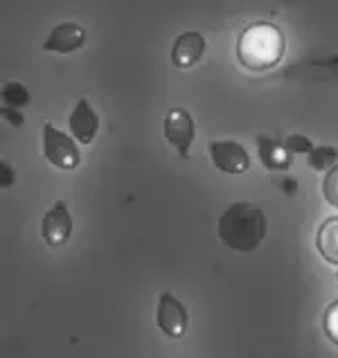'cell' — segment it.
Instances as JSON below:
<instances>
[{
  "mask_svg": "<svg viewBox=\"0 0 338 358\" xmlns=\"http://www.w3.org/2000/svg\"><path fill=\"white\" fill-rule=\"evenodd\" d=\"M336 280H338V273H336Z\"/></svg>",
  "mask_w": 338,
  "mask_h": 358,
  "instance_id": "44dd1931",
  "label": "cell"
},
{
  "mask_svg": "<svg viewBox=\"0 0 338 358\" xmlns=\"http://www.w3.org/2000/svg\"><path fill=\"white\" fill-rule=\"evenodd\" d=\"M338 162V149L330 147V145H321V147H314L309 151V165L316 171H325V169H332Z\"/></svg>",
  "mask_w": 338,
  "mask_h": 358,
  "instance_id": "4fadbf2b",
  "label": "cell"
},
{
  "mask_svg": "<svg viewBox=\"0 0 338 358\" xmlns=\"http://www.w3.org/2000/svg\"><path fill=\"white\" fill-rule=\"evenodd\" d=\"M311 68H318L321 70V79H325L327 73H332L330 77H338V57L336 59H327V61H321V64H316Z\"/></svg>",
  "mask_w": 338,
  "mask_h": 358,
  "instance_id": "ac0fdd59",
  "label": "cell"
},
{
  "mask_svg": "<svg viewBox=\"0 0 338 358\" xmlns=\"http://www.w3.org/2000/svg\"><path fill=\"white\" fill-rule=\"evenodd\" d=\"M284 147L289 149L291 153H309L314 149L311 140L304 136H289L284 140Z\"/></svg>",
  "mask_w": 338,
  "mask_h": 358,
  "instance_id": "e0dca14e",
  "label": "cell"
},
{
  "mask_svg": "<svg viewBox=\"0 0 338 358\" xmlns=\"http://www.w3.org/2000/svg\"><path fill=\"white\" fill-rule=\"evenodd\" d=\"M318 252L330 264H338V217L327 219L318 228V237H316Z\"/></svg>",
  "mask_w": 338,
  "mask_h": 358,
  "instance_id": "7c38bea8",
  "label": "cell"
},
{
  "mask_svg": "<svg viewBox=\"0 0 338 358\" xmlns=\"http://www.w3.org/2000/svg\"><path fill=\"white\" fill-rule=\"evenodd\" d=\"M197 136V129H194V120L185 108H171L165 115V138L167 142L178 151L181 158L190 156V147Z\"/></svg>",
  "mask_w": 338,
  "mask_h": 358,
  "instance_id": "277c9868",
  "label": "cell"
},
{
  "mask_svg": "<svg viewBox=\"0 0 338 358\" xmlns=\"http://www.w3.org/2000/svg\"><path fill=\"white\" fill-rule=\"evenodd\" d=\"M325 334L332 343L338 345V300H334L325 311Z\"/></svg>",
  "mask_w": 338,
  "mask_h": 358,
  "instance_id": "2e32d148",
  "label": "cell"
},
{
  "mask_svg": "<svg viewBox=\"0 0 338 358\" xmlns=\"http://www.w3.org/2000/svg\"><path fill=\"white\" fill-rule=\"evenodd\" d=\"M41 234L50 248H61L73 234V217H70L68 206L64 201H57L52 208L45 212L43 223H41Z\"/></svg>",
  "mask_w": 338,
  "mask_h": 358,
  "instance_id": "5b68a950",
  "label": "cell"
},
{
  "mask_svg": "<svg viewBox=\"0 0 338 358\" xmlns=\"http://www.w3.org/2000/svg\"><path fill=\"white\" fill-rule=\"evenodd\" d=\"M68 127H70V133H73L81 145H90V142H93L99 129V117L95 110L90 108L88 99L77 101V106L73 108V113L68 117Z\"/></svg>",
  "mask_w": 338,
  "mask_h": 358,
  "instance_id": "9c48e42d",
  "label": "cell"
},
{
  "mask_svg": "<svg viewBox=\"0 0 338 358\" xmlns=\"http://www.w3.org/2000/svg\"><path fill=\"white\" fill-rule=\"evenodd\" d=\"M203 50H206V38H203L199 32H183L176 41H174V48H171L174 66L181 70L192 68L201 59Z\"/></svg>",
  "mask_w": 338,
  "mask_h": 358,
  "instance_id": "30bf717a",
  "label": "cell"
},
{
  "mask_svg": "<svg viewBox=\"0 0 338 358\" xmlns=\"http://www.w3.org/2000/svg\"><path fill=\"white\" fill-rule=\"evenodd\" d=\"M323 194L330 206L338 208V162L327 171V176L323 180Z\"/></svg>",
  "mask_w": 338,
  "mask_h": 358,
  "instance_id": "9a60e30c",
  "label": "cell"
},
{
  "mask_svg": "<svg viewBox=\"0 0 338 358\" xmlns=\"http://www.w3.org/2000/svg\"><path fill=\"white\" fill-rule=\"evenodd\" d=\"M43 156L59 169H77L81 160L75 140L59 131L52 122L43 124Z\"/></svg>",
  "mask_w": 338,
  "mask_h": 358,
  "instance_id": "3957f363",
  "label": "cell"
},
{
  "mask_svg": "<svg viewBox=\"0 0 338 358\" xmlns=\"http://www.w3.org/2000/svg\"><path fill=\"white\" fill-rule=\"evenodd\" d=\"M84 43H86V29L84 27L77 25V23H61L48 34L43 50L45 52L68 55V52L79 50Z\"/></svg>",
  "mask_w": 338,
  "mask_h": 358,
  "instance_id": "ba28073f",
  "label": "cell"
},
{
  "mask_svg": "<svg viewBox=\"0 0 338 358\" xmlns=\"http://www.w3.org/2000/svg\"><path fill=\"white\" fill-rule=\"evenodd\" d=\"M210 158L214 167L225 173H244L251 167V156L241 145L228 140H214L210 142Z\"/></svg>",
  "mask_w": 338,
  "mask_h": 358,
  "instance_id": "8992f818",
  "label": "cell"
},
{
  "mask_svg": "<svg viewBox=\"0 0 338 358\" xmlns=\"http://www.w3.org/2000/svg\"><path fill=\"white\" fill-rule=\"evenodd\" d=\"M260 158L264 162L266 169H289L291 167V151L286 149L284 145L275 140H266L260 138Z\"/></svg>",
  "mask_w": 338,
  "mask_h": 358,
  "instance_id": "8fae6325",
  "label": "cell"
},
{
  "mask_svg": "<svg viewBox=\"0 0 338 358\" xmlns=\"http://www.w3.org/2000/svg\"><path fill=\"white\" fill-rule=\"evenodd\" d=\"M158 327L165 331L169 338H183L188 329V311L181 304V300L174 298L171 293H162L158 302V313H156Z\"/></svg>",
  "mask_w": 338,
  "mask_h": 358,
  "instance_id": "52a82bcc",
  "label": "cell"
},
{
  "mask_svg": "<svg viewBox=\"0 0 338 358\" xmlns=\"http://www.w3.org/2000/svg\"><path fill=\"white\" fill-rule=\"evenodd\" d=\"M3 101H5V106L23 108L29 104V90L23 84H14V81H9V84L3 86Z\"/></svg>",
  "mask_w": 338,
  "mask_h": 358,
  "instance_id": "5bb4252c",
  "label": "cell"
},
{
  "mask_svg": "<svg viewBox=\"0 0 338 358\" xmlns=\"http://www.w3.org/2000/svg\"><path fill=\"white\" fill-rule=\"evenodd\" d=\"M14 178H16V173L9 169V165L3 160L0 162V182H3V187H9L14 182Z\"/></svg>",
  "mask_w": 338,
  "mask_h": 358,
  "instance_id": "d6986e66",
  "label": "cell"
},
{
  "mask_svg": "<svg viewBox=\"0 0 338 358\" xmlns=\"http://www.w3.org/2000/svg\"><path fill=\"white\" fill-rule=\"evenodd\" d=\"M266 234V217L253 203H232L219 217V239L237 252H251Z\"/></svg>",
  "mask_w": 338,
  "mask_h": 358,
  "instance_id": "7a4b0ae2",
  "label": "cell"
},
{
  "mask_svg": "<svg viewBox=\"0 0 338 358\" xmlns=\"http://www.w3.org/2000/svg\"><path fill=\"white\" fill-rule=\"evenodd\" d=\"M3 115H5L9 122H12L14 127H23V117H20V115L16 113V110L12 113V106H5V108H3Z\"/></svg>",
  "mask_w": 338,
  "mask_h": 358,
  "instance_id": "ffe728a7",
  "label": "cell"
},
{
  "mask_svg": "<svg viewBox=\"0 0 338 358\" xmlns=\"http://www.w3.org/2000/svg\"><path fill=\"white\" fill-rule=\"evenodd\" d=\"M286 52L282 29L271 20H255L246 25L237 38V59L246 70L264 73L275 68Z\"/></svg>",
  "mask_w": 338,
  "mask_h": 358,
  "instance_id": "6da1fadb",
  "label": "cell"
}]
</instances>
